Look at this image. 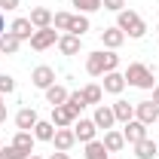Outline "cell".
<instances>
[{"mask_svg":"<svg viewBox=\"0 0 159 159\" xmlns=\"http://www.w3.org/2000/svg\"><path fill=\"white\" fill-rule=\"evenodd\" d=\"M49 159H70V156H67L64 150H55V153H52V156H49Z\"/></svg>","mask_w":159,"mask_h":159,"instance_id":"e575fe53","label":"cell"},{"mask_svg":"<svg viewBox=\"0 0 159 159\" xmlns=\"http://www.w3.org/2000/svg\"><path fill=\"white\" fill-rule=\"evenodd\" d=\"M119 67V55L113 49H101V52H89V58H86V70H89V77H104V74H110V70H116Z\"/></svg>","mask_w":159,"mask_h":159,"instance_id":"6da1fadb","label":"cell"},{"mask_svg":"<svg viewBox=\"0 0 159 159\" xmlns=\"http://www.w3.org/2000/svg\"><path fill=\"white\" fill-rule=\"evenodd\" d=\"M64 104H67V107H74V110H77V113H80V110L86 107V101H83V92H70Z\"/></svg>","mask_w":159,"mask_h":159,"instance_id":"f546056e","label":"cell"},{"mask_svg":"<svg viewBox=\"0 0 159 159\" xmlns=\"http://www.w3.org/2000/svg\"><path fill=\"white\" fill-rule=\"evenodd\" d=\"M135 119L144 122V125H153L159 119V104H153V101H138L135 104Z\"/></svg>","mask_w":159,"mask_h":159,"instance_id":"8992f818","label":"cell"},{"mask_svg":"<svg viewBox=\"0 0 159 159\" xmlns=\"http://www.w3.org/2000/svg\"><path fill=\"white\" fill-rule=\"evenodd\" d=\"M80 92H83V101H86V104H95V107H98V104H101V98H104V89H101V86H95V83L83 86Z\"/></svg>","mask_w":159,"mask_h":159,"instance_id":"d4e9b609","label":"cell"},{"mask_svg":"<svg viewBox=\"0 0 159 159\" xmlns=\"http://www.w3.org/2000/svg\"><path fill=\"white\" fill-rule=\"evenodd\" d=\"M80 46H83V37H74V34L58 37V52H61V55H77Z\"/></svg>","mask_w":159,"mask_h":159,"instance_id":"9a60e30c","label":"cell"},{"mask_svg":"<svg viewBox=\"0 0 159 159\" xmlns=\"http://www.w3.org/2000/svg\"><path fill=\"white\" fill-rule=\"evenodd\" d=\"M156 31H159V25H156Z\"/></svg>","mask_w":159,"mask_h":159,"instance_id":"60d3db41","label":"cell"},{"mask_svg":"<svg viewBox=\"0 0 159 159\" xmlns=\"http://www.w3.org/2000/svg\"><path fill=\"white\" fill-rule=\"evenodd\" d=\"M125 89V74H119V70H110V74H104V92H110V95H119Z\"/></svg>","mask_w":159,"mask_h":159,"instance_id":"4fadbf2b","label":"cell"},{"mask_svg":"<svg viewBox=\"0 0 159 159\" xmlns=\"http://www.w3.org/2000/svg\"><path fill=\"white\" fill-rule=\"evenodd\" d=\"M74 135H77L80 144H89V141H95V135H98V125L92 119H77L74 122Z\"/></svg>","mask_w":159,"mask_h":159,"instance_id":"9c48e42d","label":"cell"},{"mask_svg":"<svg viewBox=\"0 0 159 159\" xmlns=\"http://www.w3.org/2000/svg\"><path fill=\"white\" fill-rule=\"evenodd\" d=\"M92 122H95L98 129H104V132H110V129H113V122H116V116H113V107L98 104V107H95V116H92Z\"/></svg>","mask_w":159,"mask_h":159,"instance_id":"30bf717a","label":"cell"},{"mask_svg":"<svg viewBox=\"0 0 159 159\" xmlns=\"http://www.w3.org/2000/svg\"><path fill=\"white\" fill-rule=\"evenodd\" d=\"M9 31H12V34H16V37H19L21 43H25V40H31V34H34L37 28L31 25V19H16L12 25H9Z\"/></svg>","mask_w":159,"mask_h":159,"instance_id":"ac0fdd59","label":"cell"},{"mask_svg":"<svg viewBox=\"0 0 159 159\" xmlns=\"http://www.w3.org/2000/svg\"><path fill=\"white\" fill-rule=\"evenodd\" d=\"M34 132H16V138H12V147H19L25 156H31L34 153Z\"/></svg>","mask_w":159,"mask_h":159,"instance_id":"e0dca14e","label":"cell"},{"mask_svg":"<svg viewBox=\"0 0 159 159\" xmlns=\"http://www.w3.org/2000/svg\"><path fill=\"white\" fill-rule=\"evenodd\" d=\"M104 9H110V12H122V9H125V0H104Z\"/></svg>","mask_w":159,"mask_h":159,"instance_id":"d6a6232c","label":"cell"},{"mask_svg":"<svg viewBox=\"0 0 159 159\" xmlns=\"http://www.w3.org/2000/svg\"><path fill=\"white\" fill-rule=\"evenodd\" d=\"M52 144H55V150H70L74 144H77V135H74V129H55V138H52Z\"/></svg>","mask_w":159,"mask_h":159,"instance_id":"5bb4252c","label":"cell"},{"mask_svg":"<svg viewBox=\"0 0 159 159\" xmlns=\"http://www.w3.org/2000/svg\"><path fill=\"white\" fill-rule=\"evenodd\" d=\"M153 104H159V86H153Z\"/></svg>","mask_w":159,"mask_h":159,"instance_id":"d590c367","label":"cell"},{"mask_svg":"<svg viewBox=\"0 0 159 159\" xmlns=\"http://www.w3.org/2000/svg\"><path fill=\"white\" fill-rule=\"evenodd\" d=\"M101 43H104L107 49H113V52H116L119 46L125 43V34H122L119 28H104V31H101Z\"/></svg>","mask_w":159,"mask_h":159,"instance_id":"7c38bea8","label":"cell"},{"mask_svg":"<svg viewBox=\"0 0 159 159\" xmlns=\"http://www.w3.org/2000/svg\"><path fill=\"white\" fill-rule=\"evenodd\" d=\"M28 159H43V156H37V153H31V156H28Z\"/></svg>","mask_w":159,"mask_h":159,"instance_id":"74e56055","label":"cell"},{"mask_svg":"<svg viewBox=\"0 0 159 159\" xmlns=\"http://www.w3.org/2000/svg\"><path fill=\"white\" fill-rule=\"evenodd\" d=\"M110 107H113L116 122H129V119H135V104H129V101H116V104H110Z\"/></svg>","mask_w":159,"mask_h":159,"instance_id":"603a6c76","label":"cell"},{"mask_svg":"<svg viewBox=\"0 0 159 159\" xmlns=\"http://www.w3.org/2000/svg\"><path fill=\"white\" fill-rule=\"evenodd\" d=\"M0 147H3V141H0Z\"/></svg>","mask_w":159,"mask_h":159,"instance_id":"f35d334b","label":"cell"},{"mask_svg":"<svg viewBox=\"0 0 159 159\" xmlns=\"http://www.w3.org/2000/svg\"><path fill=\"white\" fill-rule=\"evenodd\" d=\"M135 156H138V159H153V156H159V144H156V141H150V138L138 141V144H135Z\"/></svg>","mask_w":159,"mask_h":159,"instance_id":"d6986e66","label":"cell"},{"mask_svg":"<svg viewBox=\"0 0 159 159\" xmlns=\"http://www.w3.org/2000/svg\"><path fill=\"white\" fill-rule=\"evenodd\" d=\"M31 83H34L37 89H43V92H46V89L55 83V70H52L49 64H40V67H34V70H31Z\"/></svg>","mask_w":159,"mask_h":159,"instance_id":"52a82bcc","label":"cell"},{"mask_svg":"<svg viewBox=\"0 0 159 159\" xmlns=\"http://www.w3.org/2000/svg\"><path fill=\"white\" fill-rule=\"evenodd\" d=\"M122 138H125V144H138V141H144L147 138V125L144 122H138V119H129L125 122V129H122Z\"/></svg>","mask_w":159,"mask_h":159,"instance_id":"ba28073f","label":"cell"},{"mask_svg":"<svg viewBox=\"0 0 159 159\" xmlns=\"http://www.w3.org/2000/svg\"><path fill=\"white\" fill-rule=\"evenodd\" d=\"M67 25H70V12H55L52 16V28L55 31H67Z\"/></svg>","mask_w":159,"mask_h":159,"instance_id":"f1b7e54d","label":"cell"},{"mask_svg":"<svg viewBox=\"0 0 159 159\" xmlns=\"http://www.w3.org/2000/svg\"><path fill=\"white\" fill-rule=\"evenodd\" d=\"M0 159H28V156L21 153L19 147H12V144H9V147H0Z\"/></svg>","mask_w":159,"mask_h":159,"instance_id":"4dcf8cb0","label":"cell"},{"mask_svg":"<svg viewBox=\"0 0 159 159\" xmlns=\"http://www.w3.org/2000/svg\"><path fill=\"white\" fill-rule=\"evenodd\" d=\"M3 31H6V25H3V12H0V34H3Z\"/></svg>","mask_w":159,"mask_h":159,"instance_id":"8d00e7d4","label":"cell"},{"mask_svg":"<svg viewBox=\"0 0 159 159\" xmlns=\"http://www.w3.org/2000/svg\"><path fill=\"white\" fill-rule=\"evenodd\" d=\"M37 122H40V116H37L34 107H21L19 113H16V125H19V132H34Z\"/></svg>","mask_w":159,"mask_h":159,"instance_id":"8fae6325","label":"cell"},{"mask_svg":"<svg viewBox=\"0 0 159 159\" xmlns=\"http://www.w3.org/2000/svg\"><path fill=\"white\" fill-rule=\"evenodd\" d=\"M34 138H37V141H52V138H55V125H52V119H40L37 125H34Z\"/></svg>","mask_w":159,"mask_h":159,"instance_id":"cb8c5ba5","label":"cell"},{"mask_svg":"<svg viewBox=\"0 0 159 159\" xmlns=\"http://www.w3.org/2000/svg\"><path fill=\"white\" fill-rule=\"evenodd\" d=\"M31 49H37V52H46L49 46H55L58 43V31L55 28H37L34 34H31Z\"/></svg>","mask_w":159,"mask_h":159,"instance_id":"277c9868","label":"cell"},{"mask_svg":"<svg viewBox=\"0 0 159 159\" xmlns=\"http://www.w3.org/2000/svg\"><path fill=\"white\" fill-rule=\"evenodd\" d=\"M153 70L147 67V64H141V61H135V64H129V70H125V86H135V89H153Z\"/></svg>","mask_w":159,"mask_h":159,"instance_id":"3957f363","label":"cell"},{"mask_svg":"<svg viewBox=\"0 0 159 159\" xmlns=\"http://www.w3.org/2000/svg\"><path fill=\"white\" fill-rule=\"evenodd\" d=\"M156 125H159V119H156Z\"/></svg>","mask_w":159,"mask_h":159,"instance_id":"ab89813d","label":"cell"},{"mask_svg":"<svg viewBox=\"0 0 159 159\" xmlns=\"http://www.w3.org/2000/svg\"><path fill=\"white\" fill-rule=\"evenodd\" d=\"M89 31V16H70V25H67V34H74V37H83Z\"/></svg>","mask_w":159,"mask_h":159,"instance_id":"484cf974","label":"cell"},{"mask_svg":"<svg viewBox=\"0 0 159 159\" xmlns=\"http://www.w3.org/2000/svg\"><path fill=\"white\" fill-rule=\"evenodd\" d=\"M116 28L125 34V37H132V40H141L144 34H147V25H144V19H141L135 9H122V12H116Z\"/></svg>","mask_w":159,"mask_h":159,"instance_id":"7a4b0ae2","label":"cell"},{"mask_svg":"<svg viewBox=\"0 0 159 159\" xmlns=\"http://www.w3.org/2000/svg\"><path fill=\"white\" fill-rule=\"evenodd\" d=\"M77 110L74 107H67V104H58V107H52V125L55 129H70L74 122H77Z\"/></svg>","mask_w":159,"mask_h":159,"instance_id":"5b68a950","label":"cell"},{"mask_svg":"<svg viewBox=\"0 0 159 159\" xmlns=\"http://www.w3.org/2000/svg\"><path fill=\"white\" fill-rule=\"evenodd\" d=\"M19 3H21V0H0V12H3V9L12 12V9H19Z\"/></svg>","mask_w":159,"mask_h":159,"instance_id":"836d02e7","label":"cell"},{"mask_svg":"<svg viewBox=\"0 0 159 159\" xmlns=\"http://www.w3.org/2000/svg\"><path fill=\"white\" fill-rule=\"evenodd\" d=\"M9 92H16V80L9 74H0V95H9Z\"/></svg>","mask_w":159,"mask_h":159,"instance_id":"1f68e13d","label":"cell"},{"mask_svg":"<svg viewBox=\"0 0 159 159\" xmlns=\"http://www.w3.org/2000/svg\"><path fill=\"white\" fill-rule=\"evenodd\" d=\"M28 19H31V25H34V28H52V12H49L46 6H34Z\"/></svg>","mask_w":159,"mask_h":159,"instance_id":"2e32d148","label":"cell"},{"mask_svg":"<svg viewBox=\"0 0 159 159\" xmlns=\"http://www.w3.org/2000/svg\"><path fill=\"white\" fill-rule=\"evenodd\" d=\"M104 147H107V153H119V150L125 147V138H122V132H116V129L104 132Z\"/></svg>","mask_w":159,"mask_h":159,"instance_id":"44dd1931","label":"cell"},{"mask_svg":"<svg viewBox=\"0 0 159 159\" xmlns=\"http://www.w3.org/2000/svg\"><path fill=\"white\" fill-rule=\"evenodd\" d=\"M19 46H21V40L16 37L12 31H3V34H0V52H3V55H16Z\"/></svg>","mask_w":159,"mask_h":159,"instance_id":"ffe728a7","label":"cell"},{"mask_svg":"<svg viewBox=\"0 0 159 159\" xmlns=\"http://www.w3.org/2000/svg\"><path fill=\"white\" fill-rule=\"evenodd\" d=\"M67 95H70V92H67L64 86H58V83H52V86L46 89V101H49L52 107H58V104H64V101H67Z\"/></svg>","mask_w":159,"mask_h":159,"instance_id":"7402d4cb","label":"cell"},{"mask_svg":"<svg viewBox=\"0 0 159 159\" xmlns=\"http://www.w3.org/2000/svg\"><path fill=\"white\" fill-rule=\"evenodd\" d=\"M74 6H77L83 16H89V12H95V9L104 6V0H74Z\"/></svg>","mask_w":159,"mask_h":159,"instance_id":"83f0119b","label":"cell"},{"mask_svg":"<svg viewBox=\"0 0 159 159\" xmlns=\"http://www.w3.org/2000/svg\"><path fill=\"white\" fill-rule=\"evenodd\" d=\"M107 147H104V141H89L86 144V159H107Z\"/></svg>","mask_w":159,"mask_h":159,"instance_id":"4316f807","label":"cell"}]
</instances>
